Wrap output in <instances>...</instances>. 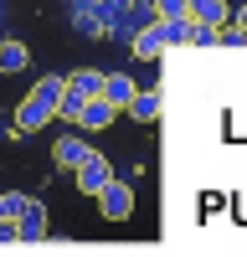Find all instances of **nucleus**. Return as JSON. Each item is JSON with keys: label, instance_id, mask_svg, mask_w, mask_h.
<instances>
[{"label": "nucleus", "instance_id": "nucleus-1", "mask_svg": "<svg viewBox=\"0 0 247 257\" xmlns=\"http://www.w3.org/2000/svg\"><path fill=\"white\" fill-rule=\"evenodd\" d=\"M62 93H67V77H57V72H47L36 82V88L16 103V134H36L41 123H52L57 113H62Z\"/></svg>", "mask_w": 247, "mask_h": 257}, {"label": "nucleus", "instance_id": "nucleus-2", "mask_svg": "<svg viewBox=\"0 0 247 257\" xmlns=\"http://www.w3.org/2000/svg\"><path fill=\"white\" fill-rule=\"evenodd\" d=\"M103 77H108V72H93V67L67 72V93H62V118H67V123H77L82 108H88L93 98H103Z\"/></svg>", "mask_w": 247, "mask_h": 257}, {"label": "nucleus", "instance_id": "nucleus-3", "mask_svg": "<svg viewBox=\"0 0 247 257\" xmlns=\"http://www.w3.org/2000/svg\"><path fill=\"white\" fill-rule=\"evenodd\" d=\"M113 180H118V175H113V165L103 160L98 149H93V155L77 165V190H82V196H103V190H108Z\"/></svg>", "mask_w": 247, "mask_h": 257}, {"label": "nucleus", "instance_id": "nucleus-4", "mask_svg": "<svg viewBox=\"0 0 247 257\" xmlns=\"http://www.w3.org/2000/svg\"><path fill=\"white\" fill-rule=\"evenodd\" d=\"M98 206H103V216H108V221H124V216H134V190L124 185V180H113V185L98 196Z\"/></svg>", "mask_w": 247, "mask_h": 257}, {"label": "nucleus", "instance_id": "nucleus-5", "mask_svg": "<svg viewBox=\"0 0 247 257\" xmlns=\"http://www.w3.org/2000/svg\"><path fill=\"white\" fill-rule=\"evenodd\" d=\"M88 155H93V149H88V144H82V134H62V139L52 144V160H57L62 170H77V165H82V160H88Z\"/></svg>", "mask_w": 247, "mask_h": 257}, {"label": "nucleus", "instance_id": "nucleus-6", "mask_svg": "<svg viewBox=\"0 0 247 257\" xmlns=\"http://www.w3.org/2000/svg\"><path fill=\"white\" fill-rule=\"evenodd\" d=\"M134 77L129 72H108V77H103V98H108L113 103V108H129V103H134Z\"/></svg>", "mask_w": 247, "mask_h": 257}, {"label": "nucleus", "instance_id": "nucleus-7", "mask_svg": "<svg viewBox=\"0 0 247 257\" xmlns=\"http://www.w3.org/2000/svg\"><path fill=\"white\" fill-rule=\"evenodd\" d=\"M185 16L201 21V26H216V31H221V21H226V0H185Z\"/></svg>", "mask_w": 247, "mask_h": 257}, {"label": "nucleus", "instance_id": "nucleus-8", "mask_svg": "<svg viewBox=\"0 0 247 257\" xmlns=\"http://www.w3.org/2000/svg\"><path fill=\"white\" fill-rule=\"evenodd\" d=\"M160 52H165V26L155 21V26H144V31L134 36V57H144V62H155Z\"/></svg>", "mask_w": 247, "mask_h": 257}, {"label": "nucleus", "instance_id": "nucleus-9", "mask_svg": "<svg viewBox=\"0 0 247 257\" xmlns=\"http://www.w3.org/2000/svg\"><path fill=\"white\" fill-rule=\"evenodd\" d=\"M26 62H31L26 41H16V36H6V41H0V72H26Z\"/></svg>", "mask_w": 247, "mask_h": 257}, {"label": "nucleus", "instance_id": "nucleus-10", "mask_svg": "<svg viewBox=\"0 0 247 257\" xmlns=\"http://www.w3.org/2000/svg\"><path fill=\"white\" fill-rule=\"evenodd\" d=\"M16 226H21V242H41V237H47V206L31 201V211H26Z\"/></svg>", "mask_w": 247, "mask_h": 257}, {"label": "nucleus", "instance_id": "nucleus-11", "mask_svg": "<svg viewBox=\"0 0 247 257\" xmlns=\"http://www.w3.org/2000/svg\"><path fill=\"white\" fill-rule=\"evenodd\" d=\"M113 113H118V108H113L108 98H93L88 108H82V118H77V128H108V123H113Z\"/></svg>", "mask_w": 247, "mask_h": 257}, {"label": "nucleus", "instance_id": "nucleus-12", "mask_svg": "<svg viewBox=\"0 0 247 257\" xmlns=\"http://www.w3.org/2000/svg\"><path fill=\"white\" fill-rule=\"evenodd\" d=\"M160 108H165V98H160V93H144V88H139V93H134V103H129V113H134L139 123H155V118H160Z\"/></svg>", "mask_w": 247, "mask_h": 257}, {"label": "nucleus", "instance_id": "nucleus-13", "mask_svg": "<svg viewBox=\"0 0 247 257\" xmlns=\"http://www.w3.org/2000/svg\"><path fill=\"white\" fill-rule=\"evenodd\" d=\"M165 26V47H185V41L196 36V21L191 16H170V21H160Z\"/></svg>", "mask_w": 247, "mask_h": 257}, {"label": "nucleus", "instance_id": "nucleus-14", "mask_svg": "<svg viewBox=\"0 0 247 257\" xmlns=\"http://www.w3.org/2000/svg\"><path fill=\"white\" fill-rule=\"evenodd\" d=\"M31 211V196H21V190H11V196H0V216L6 221H21Z\"/></svg>", "mask_w": 247, "mask_h": 257}, {"label": "nucleus", "instance_id": "nucleus-15", "mask_svg": "<svg viewBox=\"0 0 247 257\" xmlns=\"http://www.w3.org/2000/svg\"><path fill=\"white\" fill-rule=\"evenodd\" d=\"M216 41H221V31H216V26H201V21H196V36H191V47H216Z\"/></svg>", "mask_w": 247, "mask_h": 257}, {"label": "nucleus", "instance_id": "nucleus-16", "mask_svg": "<svg viewBox=\"0 0 247 257\" xmlns=\"http://www.w3.org/2000/svg\"><path fill=\"white\" fill-rule=\"evenodd\" d=\"M155 11H160V21H170V16H185V0H155Z\"/></svg>", "mask_w": 247, "mask_h": 257}, {"label": "nucleus", "instance_id": "nucleus-17", "mask_svg": "<svg viewBox=\"0 0 247 257\" xmlns=\"http://www.w3.org/2000/svg\"><path fill=\"white\" fill-rule=\"evenodd\" d=\"M237 31H242V41H247V6L237 11Z\"/></svg>", "mask_w": 247, "mask_h": 257}, {"label": "nucleus", "instance_id": "nucleus-18", "mask_svg": "<svg viewBox=\"0 0 247 257\" xmlns=\"http://www.w3.org/2000/svg\"><path fill=\"white\" fill-rule=\"evenodd\" d=\"M0 221H6V216H0Z\"/></svg>", "mask_w": 247, "mask_h": 257}]
</instances>
